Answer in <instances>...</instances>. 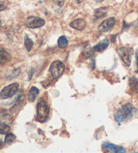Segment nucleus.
<instances>
[{
    "instance_id": "f257e3e1",
    "label": "nucleus",
    "mask_w": 138,
    "mask_h": 153,
    "mask_svg": "<svg viewBox=\"0 0 138 153\" xmlns=\"http://www.w3.org/2000/svg\"><path fill=\"white\" fill-rule=\"evenodd\" d=\"M136 109L132 104L126 103L116 111L115 113V120L117 123H121L131 118L134 115Z\"/></svg>"
},
{
    "instance_id": "f03ea898",
    "label": "nucleus",
    "mask_w": 138,
    "mask_h": 153,
    "mask_svg": "<svg viewBox=\"0 0 138 153\" xmlns=\"http://www.w3.org/2000/svg\"><path fill=\"white\" fill-rule=\"evenodd\" d=\"M49 107L43 99L39 98L36 104V120L43 123L46 121L49 115Z\"/></svg>"
},
{
    "instance_id": "7ed1b4c3",
    "label": "nucleus",
    "mask_w": 138,
    "mask_h": 153,
    "mask_svg": "<svg viewBox=\"0 0 138 153\" xmlns=\"http://www.w3.org/2000/svg\"><path fill=\"white\" fill-rule=\"evenodd\" d=\"M65 70V65L61 61H55L50 65L49 72L52 77L56 79L63 74Z\"/></svg>"
},
{
    "instance_id": "20e7f679",
    "label": "nucleus",
    "mask_w": 138,
    "mask_h": 153,
    "mask_svg": "<svg viewBox=\"0 0 138 153\" xmlns=\"http://www.w3.org/2000/svg\"><path fill=\"white\" fill-rule=\"evenodd\" d=\"M19 89V84L17 82L12 83L1 90L0 96L2 99H7L14 95Z\"/></svg>"
},
{
    "instance_id": "39448f33",
    "label": "nucleus",
    "mask_w": 138,
    "mask_h": 153,
    "mask_svg": "<svg viewBox=\"0 0 138 153\" xmlns=\"http://www.w3.org/2000/svg\"><path fill=\"white\" fill-rule=\"evenodd\" d=\"M117 51L121 59L123 61L126 66H130L131 61V55L133 54L132 48H129V47H122L118 49Z\"/></svg>"
},
{
    "instance_id": "423d86ee",
    "label": "nucleus",
    "mask_w": 138,
    "mask_h": 153,
    "mask_svg": "<svg viewBox=\"0 0 138 153\" xmlns=\"http://www.w3.org/2000/svg\"><path fill=\"white\" fill-rule=\"evenodd\" d=\"M24 25L29 28H38L45 25V21L38 16H30L25 20Z\"/></svg>"
},
{
    "instance_id": "0eeeda50",
    "label": "nucleus",
    "mask_w": 138,
    "mask_h": 153,
    "mask_svg": "<svg viewBox=\"0 0 138 153\" xmlns=\"http://www.w3.org/2000/svg\"><path fill=\"white\" fill-rule=\"evenodd\" d=\"M116 23V18L115 17H111L107 20L103 21L98 27V30L100 33H104L110 31L112 29Z\"/></svg>"
},
{
    "instance_id": "6e6552de",
    "label": "nucleus",
    "mask_w": 138,
    "mask_h": 153,
    "mask_svg": "<svg viewBox=\"0 0 138 153\" xmlns=\"http://www.w3.org/2000/svg\"><path fill=\"white\" fill-rule=\"evenodd\" d=\"M102 148L108 152L114 153H124L126 152L125 148L118 145L114 144L108 142H104L102 144Z\"/></svg>"
},
{
    "instance_id": "1a4fd4ad",
    "label": "nucleus",
    "mask_w": 138,
    "mask_h": 153,
    "mask_svg": "<svg viewBox=\"0 0 138 153\" xmlns=\"http://www.w3.org/2000/svg\"><path fill=\"white\" fill-rule=\"evenodd\" d=\"M86 22L84 19L78 18V19L73 20L70 24V27L77 30H83L86 27Z\"/></svg>"
},
{
    "instance_id": "9d476101",
    "label": "nucleus",
    "mask_w": 138,
    "mask_h": 153,
    "mask_svg": "<svg viewBox=\"0 0 138 153\" xmlns=\"http://www.w3.org/2000/svg\"><path fill=\"white\" fill-rule=\"evenodd\" d=\"M107 12L108 7H102L95 10L93 16V20L94 22H96V21L99 20L100 18L105 17L107 14Z\"/></svg>"
},
{
    "instance_id": "9b49d317",
    "label": "nucleus",
    "mask_w": 138,
    "mask_h": 153,
    "mask_svg": "<svg viewBox=\"0 0 138 153\" xmlns=\"http://www.w3.org/2000/svg\"><path fill=\"white\" fill-rule=\"evenodd\" d=\"M108 45H109V41H108L107 39H105L102 41H100L97 45H96L92 48V49L97 52H102L107 48L108 47Z\"/></svg>"
},
{
    "instance_id": "f8f14e48",
    "label": "nucleus",
    "mask_w": 138,
    "mask_h": 153,
    "mask_svg": "<svg viewBox=\"0 0 138 153\" xmlns=\"http://www.w3.org/2000/svg\"><path fill=\"white\" fill-rule=\"evenodd\" d=\"M39 94V90L35 86L31 87L28 93V101L30 102H34L36 99L37 96Z\"/></svg>"
},
{
    "instance_id": "ddd939ff",
    "label": "nucleus",
    "mask_w": 138,
    "mask_h": 153,
    "mask_svg": "<svg viewBox=\"0 0 138 153\" xmlns=\"http://www.w3.org/2000/svg\"><path fill=\"white\" fill-rule=\"evenodd\" d=\"M129 83L131 91L138 95V79L135 77H131L129 79Z\"/></svg>"
},
{
    "instance_id": "4468645a",
    "label": "nucleus",
    "mask_w": 138,
    "mask_h": 153,
    "mask_svg": "<svg viewBox=\"0 0 138 153\" xmlns=\"http://www.w3.org/2000/svg\"><path fill=\"white\" fill-rule=\"evenodd\" d=\"M12 59V57L8 52L6 51L4 49H1V64H4Z\"/></svg>"
},
{
    "instance_id": "2eb2a0df",
    "label": "nucleus",
    "mask_w": 138,
    "mask_h": 153,
    "mask_svg": "<svg viewBox=\"0 0 138 153\" xmlns=\"http://www.w3.org/2000/svg\"><path fill=\"white\" fill-rule=\"evenodd\" d=\"M24 45L27 51L30 52L34 45V42L29 36L26 35L24 36Z\"/></svg>"
},
{
    "instance_id": "dca6fc26",
    "label": "nucleus",
    "mask_w": 138,
    "mask_h": 153,
    "mask_svg": "<svg viewBox=\"0 0 138 153\" xmlns=\"http://www.w3.org/2000/svg\"><path fill=\"white\" fill-rule=\"evenodd\" d=\"M58 47L60 49H64L68 45V41L65 36H61L57 41Z\"/></svg>"
},
{
    "instance_id": "f3484780",
    "label": "nucleus",
    "mask_w": 138,
    "mask_h": 153,
    "mask_svg": "<svg viewBox=\"0 0 138 153\" xmlns=\"http://www.w3.org/2000/svg\"><path fill=\"white\" fill-rule=\"evenodd\" d=\"M16 139V136L14 134L12 133H8L6 134V137H5V140H4V142L5 144H12L13 142H14Z\"/></svg>"
},
{
    "instance_id": "a211bd4d",
    "label": "nucleus",
    "mask_w": 138,
    "mask_h": 153,
    "mask_svg": "<svg viewBox=\"0 0 138 153\" xmlns=\"http://www.w3.org/2000/svg\"><path fill=\"white\" fill-rule=\"evenodd\" d=\"M10 130V127L7 125L6 123L4 122H1L0 123V132L1 134H7Z\"/></svg>"
},
{
    "instance_id": "6ab92c4d",
    "label": "nucleus",
    "mask_w": 138,
    "mask_h": 153,
    "mask_svg": "<svg viewBox=\"0 0 138 153\" xmlns=\"http://www.w3.org/2000/svg\"><path fill=\"white\" fill-rule=\"evenodd\" d=\"M51 1L53 2L55 4H56L59 7L63 6L65 2V0H51Z\"/></svg>"
},
{
    "instance_id": "aec40b11",
    "label": "nucleus",
    "mask_w": 138,
    "mask_h": 153,
    "mask_svg": "<svg viewBox=\"0 0 138 153\" xmlns=\"http://www.w3.org/2000/svg\"><path fill=\"white\" fill-rule=\"evenodd\" d=\"M135 64H136V70L135 72L138 74V49L135 52Z\"/></svg>"
},
{
    "instance_id": "412c9836",
    "label": "nucleus",
    "mask_w": 138,
    "mask_h": 153,
    "mask_svg": "<svg viewBox=\"0 0 138 153\" xmlns=\"http://www.w3.org/2000/svg\"><path fill=\"white\" fill-rule=\"evenodd\" d=\"M76 1L77 2V4H81L82 3V1H83V0H76Z\"/></svg>"
},
{
    "instance_id": "4be33fe9",
    "label": "nucleus",
    "mask_w": 138,
    "mask_h": 153,
    "mask_svg": "<svg viewBox=\"0 0 138 153\" xmlns=\"http://www.w3.org/2000/svg\"><path fill=\"white\" fill-rule=\"evenodd\" d=\"M95 1H97V2H102L104 0H95Z\"/></svg>"
}]
</instances>
